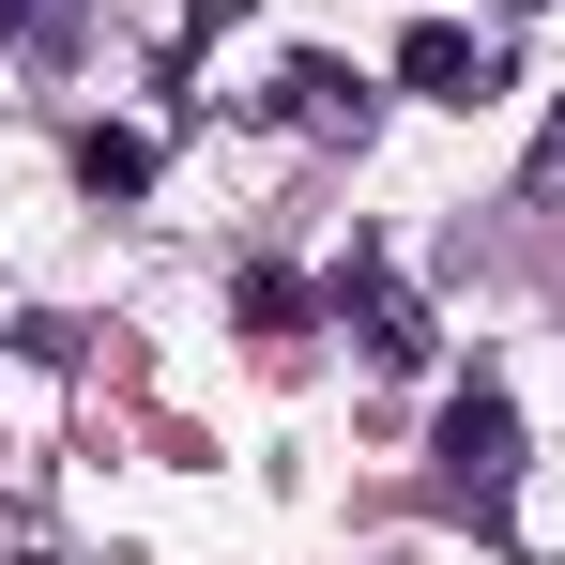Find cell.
<instances>
[{
  "instance_id": "cell-1",
  "label": "cell",
  "mask_w": 565,
  "mask_h": 565,
  "mask_svg": "<svg viewBox=\"0 0 565 565\" xmlns=\"http://www.w3.org/2000/svg\"><path fill=\"white\" fill-rule=\"evenodd\" d=\"M337 321L367 337V367H428V306L382 276V260H352V276H337Z\"/></svg>"
},
{
  "instance_id": "cell-2",
  "label": "cell",
  "mask_w": 565,
  "mask_h": 565,
  "mask_svg": "<svg viewBox=\"0 0 565 565\" xmlns=\"http://www.w3.org/2000/svg\"><path fill=\"white\" fill-rule=\"evenodd\" d=\"M444 473H473V489H504V473H520V413H504L489 382H473L459 413H444Z\"/></svg>"
},
{
  "instance_id": "cell-3",
  "label": "cell",
  "mask_w": 565,
  "mask_h": 565,
  "mask_svg": "<svg viewBox=\"0 0 565 565\" xmlns=\"http://www.w3.org/2000/svg\"><path fill=\"white\" fill-rule=\"evenodd\" d=\"M397 77H413V93H444V107H473V93H489V46H473L459 15H428V31L397 46Z\"/></svg>"
},
{
  "instance_id": "cell-4",
  "label": "cell",
  "mask_w": 565,
  "mask_h": 565,
  "mask_svg": "<svg viewBox=\"0 0 565 565\" xmlns=\"http://www.w3.org/2000/svg\"><path fill=\"white\" fill-rule=\"evenodd\" d=\"M290 122H306V138H352V122H367V77H337V62H290Z\"/></svg>"
},
{
  "instance_id": "cell-5",
  "label": "cell",
  "mask_w": 565,
  "mask_h": 565,
  "mask_svg": "<svg viewBox=\"0 0 565 565\" xmlns=\"http://www.w3.org/2000/svg\"><path fill=\"white\" fill-rule=\"evenodd\" d=\"M77 169H93L107 199H138V184H153V138H138V122H93V138H77Z\"/></svg>"
},
{
  "instance_id": "cell-6",
  "label": "cell",
  "mask_w": 565,
  "mask_h": 565,
  "mask_svg": "<svg viewBox=\"0 0 565 565\" xmlns=\"http://www.w3.org/2000/svg\"><path fill=\"white\" fill-rule=\"evenodd\" d=\"M0 15H15L31 46H62V31H77V0H0Z\"/></svg>"
},
{
  "instance_id": "cell-7",
  "label": "cell",
  "mask_w": 565,
  "mask_h": 565,
  "mask_svg": "<svg viewBox=\"0 0 565 565\" xmlns=\"http://www.w3.org/2000/svg\"><path fill=\"white\" fill-rule=\"evenodd\" d=\"M535 199H565V107H551V138H535Z\"/></svg>"
},
{
  "instance_id": "cell-8",
  "label": "cell",
  "mask_w": 565,
  "mask_h": 565,
  "mask_svg": "<svg viewBox=\"0 0 565 565\" xmlns=\"http://www.w3.org/2000/svg\"><path fill=\"white\" fill-rule=\"evenodd\" d=\"M520 15H535V0H520Z\"/></svg>"
}]
</instances>
